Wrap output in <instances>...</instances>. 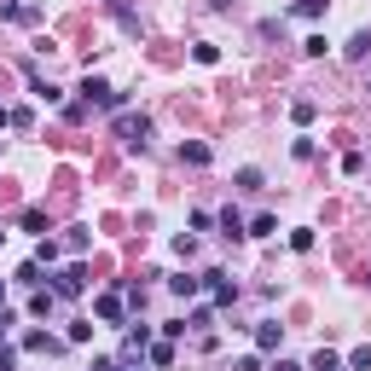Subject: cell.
I'll list each match as a JSON object with an SVG mask.
<instances>
[{
	"instance_id": "obj_1",
	"label": "cell",
	"mask_w": 371,
	"mask_h": 371,
	"mask_svg": "<svg viewBox=\"0 0 371 371\" xmlns=\"http://www.w3.org/2000/svg\"><path fill=\"white\" fill-rule=\"evenodd\" d=\"M116 133L128 139L133 151H146V133H151V122H146V116H133V111H122V116H116Z\"/></svg>"
},
{
	"instance_id": "obj_2",
	"label": "cell",
	"mask_w": 371,
	"mask_h": 371,
	"mask_svg": "<svg viewBox=\"0 0 371 371\" xmlns=\"http://www.w3.org/2000/svg\"><path fill=\"white\" fill-rule=\"evenodd\" d=\"M81 290H87V267H81V261H70V267L53 278V296H81Z\"/></svg>"
},
{
	"instance_id": "obj_3",
	"label": "cell",
	"mask_w": 371,
	"mask_h": 371,
	"mask_svg": "<svg viewBox=\"0 0 371 371\" xmlns=\"http://www.w3.org/2000/svg\"><path fill=\"white\" fill-rule=\"evenodd\" d=\"M203 278H209V296H215V308H232V302H238V285H232L226 273H203Z\"/></svg>"
},
{
	"instance_id": "obj_4",
	"label": "cell",
	"mask_w": 371,
	"mask_h": 371,
	"mask_svg": "<svg viewBox=\"0 0 371 371\" xmlns=\"http://www.w3.org/2000/svg\"><path fill=\"white\" fill-rule=\"evenodd\" d=\"M278 342H285V325H273V319H261V325H255V348H261V354H273Z\"/></svg>"
},
{
	"instance_id": "obj_5",
	"label": "cell",
	"mask_w": 371,
	"mask_h": 371,
	"mask_svg": "<svg viewBox=\"0 0 371 371\" xmlns=\"http://www.w3.org/2000/svg\"><path fill=\"white\" fill-rule=\"evenodd\" d=\"M81 99H87V105H116V93H111L99 76H87V81H81Z\"/></svg>"
},
{
	"instance_id": "obj_6",
	"label": "cell",
	"mask_w": 371,
	"mask_h": 371,
	"mask_svg": "<svg viewBox=\"0 0 371 371\" xmlns=\"http://www.w3.org/2000/svg\"><path fill=\"white\" fill-rule=\"evenodd\" d=\"M93 313H99L105 325H116V319H122V296H116V290H105L99 302H93Z\"/></svg>"
},
{
	"instance_id": "obj_7",
	"label": "cell",
	"mask_w": 371,
	"mask_h": 371,
	"mask_svg": "<svg viewBox=\"0 0 371 371\" xmlns=\"http://www.w3.org/2000/svg\"><path fill=\"white\" fill-rule=\"evenodd\" d=\"M24 348H29V354H59L64 342H59V337H46V331H29V337H24Z\"/></svg>"
},
{
	"instance_id": "obj_8",
	"label": "cell",
	"mask_w": 371,
	"mask_h": 371,
	"mask_svg": "<svg viewBox=\"0 0 371 371\" xmlns=\"http://www.w3.org/2000/svg\"><path fill=\"white\" fill-rule=\"evenodd\" d=\"M180 163L203 168V163H209V146H203V139H186V146H180Z\"/></svg>"
},
{
	"instance_id": "obj_9",
	"label": "cell",
	"mask_w": 371,
	"mask_h": 371,
	"mask_svg": "<svg viewBox=\"0 0 371 371\" xmlns=\"http://www.w3.org/2000/svg\"><path fill=\"white\" fill-rule=\"evenodd\" d=\"M168 290H174V296H198L203 278H198V273H180V278H168Z\"/></svg>"
},
{
	"instance_id": "obj_10",
	"label": "cell",
	"mask_w": 371,
	"mask_h": 371,
	"mask_svg": "<svg viewBox=\"0 0 371 371\" xmlns=\"http://www.w3.org/2000/svg\"><path fill=\"white\" fill-rule=\"evenodd\" d=\"M365 53H371V29H360V35L348 41V59H365Z\"/></svg>"
},
{
	"instance_id": "obj_11",
	"label": "cell",
	"mask_w": 371,
	"mask_h": 371,
	"mask_svg": "<svg viewBox=\"0 0 371 371\" xmlns=\"http://www.w3.org/2000/svg\"><path fill=\"white\" fill-rule=\"evenodd\" d=\"M313 371H342V360H337L331 348H319V354H313Z\"/></svg>"
},
{
	"instance_id": "obj_12",
	"label": "cell",
	"mask_w": 371,
	"mask_h": 371,
	"mask_svg": "<svg viewBox=\"0 0 371 371\" xmlns=\"http://www.w3.org/2000/svg\"><path fill=\"white\" fill-rule=\"evenodd\" d=\"M267 232H278V220H273V215H255V220H250V238H267Z\"/></svg>"
},
{
	"instance_id": "obj_13",
	"label": "cell",
	"mask_w": 371,
	"mask_h": 371,
	"mask_svg": "<svg viewBox=\"0 0 371 371\" xmlns=\"http://www.w3.org/2000/svg\"><path fill=\"white\" fill-rule=\"evenodd\" d=\"M24 232H41V238H46V215L41 209H24Z\"/></svg>"
},
{
	"instance_id": "obj_14",
	"label": "cell",
	"mask_w": 371,
	"mask_h": 371,
	"mask_svg": "<svg viewBox=\"0 0 371 371\" xmlns=\"http://www.w3.org/2000/svg\"><path fill=\"white\" fill-rule=\"evenodd\" d=\"M220 232H226V238H238V232H244V220H238V209H226V215H220Z\"/></svg>"
},
{
	"instance_id": "obj_15",
	"label": "cell",
	"mask_w": 371,
	"mask_h": 371,
	"mask_svg": "<svg viewBox=\"0 0 371 371\" xmlns=\"http://www.w3.org/2000/svg\"><path fill=\"white\" fill-rule=\"evenodd\" d=\"M192 59H198V64H220V46L203 41V46H192Z\"/></svg>"
},
{
	"instance_id": "obj_16",
	"label": "cell",
	"mask_w": 371,
	"mask_h": 371,
	"mask_svg": "<svg viewBox=\"0 0 371 371\" xmlns=\"http://www.w3.org/2000/svg\"><path fill=\"white\" fill-rule=\"evenodd\" d=\"M35 261H41V267H53V261H59V244H53V238H41V250H35Z\"/></svg>"
},
{
	"instance_id": "obj_17",
	"label": "cell",
	"mask_w": 371,
	"mask_h": 371,
	"mask_svg": "<svg viewBox=\"0 0 371 371\" xmlns=\"http://www.w3.org/2000/svg\"><path fill=\"white\" fill-rule=\"evenodd\" d=\"M29 313H35V319H46V313H53V290H41V296L29 302Z\"/></svg>"
},
{
	"instance_id": "obj_18",
	"label": "cell",
	"mask_w": 371,
	"mask_h": 371,
	"mask_svg": "<svg viewBox=\"0 0 371 371\" xmlns=\"http://www.w3.org/2000/svg\"><path fill=\"white\" fill-rule=\"evenodd\" d=\"M238 186L244 192H261V168H238Z\"/></svg>"
},
{
	"instance_id": "obj_19",
	"label": "cell",
	"mask_w": 371,
	"mask_h": 371,
	"mask_svg": "<svg viewBox=\"0 0 371 371\" xmlns=\"http://www.w3.org/2000/svg\"><path fill=\"white\" fill-rule=\"evenodd\" d=\"M325 12V0H296V18H319Z\"/></svg>"
},
{
	"instance_id": "obj_20",
	"label": "cell",
	"mask_w": 371,
	"mask_h": 371,
	"mask_svg": "<svg viewBox=\"0 0 371 371\" xmlns=\"http://www.w3.org/2000/svg\"><path fill=\"white\" fill-rule=\"evenodd\" d=\"M348 365H354V371H371V348H354V354H348Z\"/></svg>"
},
{
	"instance_id": "obj_21",
	"label": "cell",
	"mask_w": 371,
	"mask_h": 371,
	"mask_svg": "<svg viewBox=\"0 0 371 371\" xmlns=\"http://www.w3.org/2000/svg\"><path fill=\"white\" fill-rule=\"evenodd\" d=\"M0 371H18V354L12 348H0Z\"/></svg>"
},
{
	"instance_id": "obj_22",
	"label": "cell",
	"mask_w": 371,
	"mask_h": 371,
	"mask_svg": "<svg viewBox=\"0 0 371 371\" xmlns=\"http://www.w3.org/2000/svg\"><path fill=\"white\" fill-rule=\"evenodd\" d=\"M273 371H302V365L296 360H273Z\"/></svg>"
},
{
	"instance_id": "obj_23",
	"label": "cell",
	"mask_w": 371,
	"mask_h": 371,
	"mask_svg": "<svg viewBox=\"0 0 371 371\" xmlns=\"http://www.w3.org/2000/svg\"><path fill=\"white\" fill-rule=\"evenodd\" d=\"M6 325H12V313H6V308H0V337H6Z\"/></svg>"
},
{
	"instance_id": "obj_24",
	"label": "cell",
	"mask_w": 371,
	"mask_h": 371,
	"mask_svg": "<svg viewBox=\"0 0 371 371\" xmlns=\"http://www.w3.org/2000/svg\"><path fill=\"white\" fill-rule=\"evenodd\" d=\"M0 128H12V111H6V105H0Z\"/></svg>"
},
{
	"instance_id": "obj_25",
	"label": "cell",
	"mask_w": 371,
	"mask_h": 371,
	"mask_svg": "<svg viewBox=\"0 0 371 371\" xmlns=\"http://www.w3.org/2000/svg\"><path fill=\"white\" fill-rule=\"evenodd\" d=\"M105 371H133V365H105Z\"/></svg>"
},
{
	"instance_id": "obj_26",
	"label": "cell",
	"mask_w": 371,
	"mask_h": 371,
	"mask_svg": "<svg viewBox=\"0 0 371 371\" xmlns=\"http://www.w3.org/2000/svg\"><path fill=\"white\" fill-rule=\"evenodd\" d=\"M0 308H6V285H0Z\"/></svg>"
},
{
	"instance_id": "obj_27",
	"label": "cell",
	"mask_w": 371,
	"mask_h": 371,
	"mask_svg": "<svg viewBox=\"0 0 371 371\" xmlns=\"http://www.w3.org/2000/svg\"><path fill=\"white\" fill-rule=\"evenodd\" d=\"M0 244H6V232H0Z\"/></svg>"
},
{
	"instance_id": "obj_28",
	"label": "cell",
	"mask_w": 371,
	"mask_h": 371,
	"mask_svg": "<svg viewBox=\"0 0 371 371\" xmlns=\"http://www.w3.org/2000/svg\"><path fill=\"white\" fill-rule=\"evenodd\" d=\"M99 371H105V365H99Z\"/></svg>"
}]
</instances>
